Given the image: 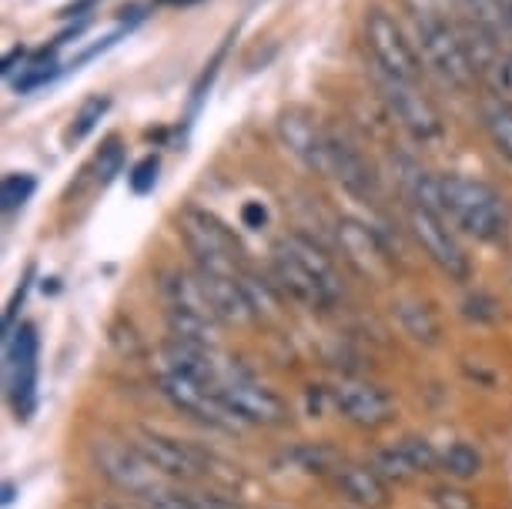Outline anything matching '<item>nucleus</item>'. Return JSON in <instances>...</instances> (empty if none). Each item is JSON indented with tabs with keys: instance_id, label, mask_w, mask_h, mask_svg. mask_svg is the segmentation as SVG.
<instances>
[{
	"instance_id": "cd10ccee",
	"label": "nucleus",
	"mask_w": 512,
	"mask_h": 509,
	"mask_svg": "<svg viewBox=\"0 0 512 509\" xmlns=\"http://www.w3.org/2000/svg\"><path fill=\"white\" fill-rule=\"evenodd\" d=\"M492 81H496L499 98L506 101V104H512V54H506L496 64V71H492Z\"/></svg>"
},
{
	"instance_id": "aec40b11",
	"label": "nucleus",
	"mask_w": 512,
	"mask_h": 509,
	"mask_svg": "<svg viewBox=\"0 0 512 509\" xmlns=\"http://www.w3.org/2000/svg\"><path fill=\"white\" fill-rule=\"evenodd\" d=\"M456 4L469 14V21L476 24L479 31H486L489 37H496V41L512 37L502 0H456Z\"/></svg>"
},
{
	"instance_id": "ddd939ff",
	"label": "nucleus",
	"mask_w": 512,
	"mask_h": 509,
	"mask_svg": "<svg viewBox=\"0 0 512 509\" xmlns=\"http://www.w3.org/2000/svg\"><path fill=\"white\" fill-rule=\"evenodd\" d=\"M278 134H282V144L292 155L302 161L305 168L318 171V175H328V134L312 111L305 108H288L278 118Z\"/></svg>"
},
{
	"instance_id": "5701e85b",
	"label": "nucleus",
	"mask_w": 512,
	"mask_h": 509,
	"mask_svg": "<svg viewBox=\"0 0 512 509\" xmlns=\"http://www.w3.org/2000/svg\"><path fill=\"white\" fill-rule=\"evenodd\" d=\"M121 168H124V144L118 138H111L98 151V158H94V181H98L101 188H108L111 181L121 175Z\"/></svg>"
},
{
	"instance_id": "f257e3e1",
	"label": "nucleus",
	"mask_w": 512,
	"mask_h": 509,
	"mask_svg": "<svg viewBox=\"0 0 512 509\" xmlns=\"http://www.w3.org/2000/svg\"><path fill=\"white\" fill-rule=\"evenodd\" d=\"M275 278L288 299L312 312H332L342 302L335 262L305 235H285L275 245Z\"/></svg>"
},
{
	"instance_id": "9d476101",
	"label": "nucleus",
	"mask_w": 512,
	"mask_h": 509,
	"mask_svg": "<svg viewBox=\"0 0 512 509\" xmlns=\"http://www.w3.org/2000/svg\"><path fill=\"white\" fill-rule=\"evenodd\" d=\"M375 84H379L382 101L389 104L395 121L412 134L419 144H439L442 141V118L425 94L415 88L412 81H399L375 67Z\"/></svg>"
},
{
	"instance_id": "393cba45",
	"label": "nucleus",
	"mask_w": 512,
	"mask_h": 509,
	"mask_svg": "<svg viewBox=\"0 0 512 509\" xmlns=\"http://www.w3.org/2000/svg\"><path fill=\"white\" fill-rule=\"evenodd\" d=\"M34 188H37L34 175H7L4 185H0V205H4V211L21 208L24 201H31Z\"/></svg>"
},
{
	"instance_id": "4be33fe9",
	"label": "nucleus",
	"mask_w": 512,
	"mask_h": 509,
	"mask_svg": "<svg viewBox=\"0 0 512 509\" xmlns=\"http://www.w3.org/2000/svg\"><path fill=\"white\" fill-rule=\"evenodd\" d=\"M111 108V101L108 98H88L81 104V111L74 114V124H71V131H67V141H84L88 134L98 128V121L108 114Z\"/></svg>"
},
{
	"instance_id": "72a5a7b5",
	"label": "nucleus",
	"mask_w": 512,
	"mask_h": 509,
	"mask_svg": "<svg viewBox=\"0 0 512 509\" xmlns=\"http://www.w3.org/2000/svg\"><path fill=\"white\" fill-rule=\"evenodd\" d=\"M168 4H175V7H188V4H198V0H168Z\"/></svg>"
},
{
	"instance_id": "a878e982",
	"label": "nucleus",
	"mask_w": 512,
	"mask_h": 509,
	"mask_svg": "<svg viewBox=\"0 0 512 509\" xmlns=\"http://www.w3.org/2000/svg\"><path fill=\"white\" fill-rule=\"evenodd\" d=\"M158 171H161V161L148 155V158H141L138 165L131 168V175H128V185L134 195H148V191L158 185Z\"/></svg>"
},
{
	"instance_id": "7c9ffc66",
	"label": "nucleus",
	"mask_w": 512,
	"mask_h": 509,
	"mask_svg": "<svg viewBox=\"0 0 512 509\" xmlns=\"http://www.w3.org/2000/svg\"><path fill=\"white\" fill-rule=\"evenodd\" d=\"M24 57H27V51H24V47H14V51L4 57V67H0V71H4V78H11V74L17 71V64H21Z\"/></svg>"
},
{
	"instance_id": "2eb2a0df",
	"label": "nucleus",
	"mask_w": 512,
	"mask_h": 509,
	"mask_svg": "<svg viewBox=\"0 0 512 509\" xmlns=\"http://www.w3.org/2000/svg\"><path fill=\"white\" fill-rule=\"evenodd\" d=\"M439 449L429 443V439L422 436H405L399 439L395 446L382 449L379 456H375V469L389 479V483H412V479L419 476H429L439 469Z\"/></svg>"
},
{
	"instance_id": "f704fd0d",
	"label": "nucleus",
	"mask_w": 512,
	"mask_h": 509,
	"mask_svg": "<svg viewBox=\"0 0 512 509\" xmlns=\"http://www.w3.org/2000/svg\"><path fill=\"white\" fill-rule=\"evenodd\" d=\"M436 4H442V0H436Z\"/></svg>"
},
{
	"instance_id": "b1692460",
	"label": "nucleus",
	"mask_w": 512,
	"mask_h": 509,
	"mask_svg": "<svg viewBox=\"0 0 512 509\" xmlns=\"http://www.w3.org/2000/svg\"><path fill=\"white\" fill-rule=\"evenodd\" d=\"M141 503H148L151 509H205L195 493H181V489L171 483H161L148 499H141Z\"/></svg>"
},
{
	"instance_id": "dca6fc26",
	"label": "nucleus",
	"mask_w": 512,
	"mask_h": 509,
	"mask_svg": "<svg viewBox=\"0 0 512 509\" xmlns=\"http://www.w3.org/2000/svg\"><path fill=\"white\" fill-rule=\"evenodd\" d=\"M338 242H342L345 258H349L362 275L379 278V282H385V278L392 275V265H395L392 252L369 225L355 222V218H342V222H338Z\"/></svg>"
},
{
	"instance_id": "7ed1b4c3",
	"label": "nucleus",
	"mask_w": 512,
	"mask_h": 509,
	"mask_svg": "<svg viewBox=\"0 0 512 509\" xmlns=\"http://www.w3.org/2000/svg\"><path fill=\"white\" fill-rule=\"evenodd\" d=\"M181 238H185L188 252L195 255L198 272L241 275L245 252L215 215H208L201 208H185L181 211Z\"/></svg>"
},
{
	"instance_id": "1a4fd4ad",
	"label": "nucleus",
	"mask_w": 512,
	"mask_h": 509,
	"mask_svg": "<svg viewBox=\"0 0 512 509\" xmlns=\"http://www.w3.org/2000/svg\"><path fill=\"white\" fill-rule=\"evenodd\" d=\"M409 228L415 242L422 245V252L429 255V262L439 268L442 275H449L452 282H469V255L462 252L459 238L452 235L446 215L425 205H409Z\"/></svg>"
},
{
	"instance_id": "6e6552de",
	"label": "nucleus",
	"mask_w": 512,
	"mask_h": 509,
	"mask_svg": "<svg viewBox=\"0 0 512 509\" xmlns=\"http://www.w3.org/2000/svg\"><path fill=\"white\" fill-rule=\"evenodd\" d=\"M94 466L98 473L108 479V483L118 489V493L131 496V499H148L154 489L168 479H161L151 469V463L144 459L134 443H118V439H98L91 449Z\"/></svg>"
},
{
	"instance_id": "c85d7f7f",
	"label": "nucleus",
	"mask_w": 512,
	"mask_h": 509,
	"mask_svg": "<svg viewBox=\"0 0 512 509\" xmlns=\"http://www.w3.org/2000/svg\"><path fill=\"white\" fill-rule=\"evenodd\" d=\"M432 499H436L442 509H472V499L466 493H459V489H449V486L436 489Z\"/></svg>"
},
{
	"instance_id": "20e7f679",
	"label": "nucleus",
	"mask_w": 512,
	"mask_h": 509,
	"mask_svg": "<svg viewBox=\"0 0 512 509\" xmlns=\"http://www.w3.org/2000/svg\"><path fill=\"white\" fill-rule=\"evenodd\" d=\"M415 31H419V47L425 54V64L436 71V78L442 84L456 91H469L476 84V64L466 51V41H462L459 31H452L446 21L432 14L415 17Z\"/></svg>"
},
{
	"instance_id": "a211bd4d",
	"label": "nucleus",
	"mask_w": 512,
	"mask_h": 509,
	"mask_svg": "<svg viewBox=\"0 0 512 509\" xmlns=\"http://www.w3.org/2000/svg\"><path fill=\"white\" fill-rule=\"evenodd\" d=\"M482 128H486L499 158H506L512 165V104H506L502 98L482 101Z\"/></svg>"
},
{
	"instance_id": "412c9836",
	"label": "nucleus",
	"mask_w": 512,
	"mask_h": 509,
	"mask_svg": "<svg viewBox=\"0 0 512 509\" xmlns=\"http://www.w3.org/2000/svg\"><path fill=\"white\" fill-rule=\"evenodd\" d=\"M399 319H402V329L412 335L415 342L422 345H436L439 342V319L429 305L422 302H402L399 305Z\"/></svg>"
},
{
	"instance_id": "6ab92c4d",
	"label": "nucleus",
	"mask_w": 512,
	"mask_h": 509,
	"mask_svg": "<svg viewBox=\"0 0 512 509\" xmlns=\"http://www.w3.org/2000/svg\"><path fill=\"white\" fill-rule=\"evenodd\" d=\"M482 469H486V459L472 443H449L442 449L439 456V473H446L449 479H456V483H469V479L482 476Z\"/></svg>"
},
{
	"instance_id": "bb28decb",
	"label": "nucleus",
	"mask_w": 512,
	"mask_h": 509,
	"mask_svg": "<svg viewBox=\"0 0 512 509\" xmlns=\"http://www.w3.org/2000/svg\"><path fill=\"white\" fill-rule=\"evenodd\" d=\"M51 78H54V64L47 61V54H41L34 64H27V67H24V74L14 81V88H17V94H27V91L41 88V84H47Z\"/></svg>"
},
{
	"instance_id": "4468645a",
	"label": "nucleus",
	"mask_w": 512,
	"mask_h": 509,
	"mask_svg": "<svg viewBox=\"0 0 512 509\" xmlns=\"http://www.w3.org/2000/svg\"><path fill=\"white\" fill-rule=\"evenodd\" d=\"M325 178H335L349 195L362 201H375L382 191L379 175H375V168L362 158V151L345 138H338V134H328V175Z\"/></svg>"
},
{
	"instance_id": "423d86ee",
	"label": "nucleus",
	"mask_w": 512,
	"mask_h": 509,
	"mask_svg": "<svg viewBox=\"0 0 512 509\" xmlns=\"http://www.w3.org/2000/svg\"><path fill=\"white\" fill-rule=\"evenodd\" d=\"M37 355L41 339L31 322H21L11 335H4V396L17 419H31L37 406Z\"/></svg>"
},
{
	"instance_id": "c756f323",
	"label": "nucleus",
	"mask_w": 512,
	"mask_h": 509,
	"mask_svg": "<svg viewBox=\"0 0 512 509\" xmlns=\"http://www.w3.org/2000/svg\"><path fill=\"white\" fill-rule=\"evenodd\" d=\"M241 222H245V228H265V222H268V211H265V205L262 201H248L245 208H241Z\"/></svg>"
},
{
	"instance_id": "0eeeda50",
	"label": "nucleus",
	"mask_w": 512,
	"mask_h": 509,
	"mask_svg": "<svg viewBox=\"0 0 512 509\" xmlns=\"http://www.w3.org/2000/svg\"><path fill=\"white\" fill-rule=\"evenodd\" d=\"M134 449L148 459L151 469L168 483H191L211 473V459L201 453L198 446L175 439L168 432H154V429H138L134 432Z\"/></svg>"
},
{
	"instance_id": "9b49d317",
	"label": "nucleus",
	"mask_w": 512,
	"mask_h": 509,
	"mask_svg": "<svg viewBox=\"0 0 512 509\" xmlns=\"http://www.w3.org/2000/svg\"><path fill=\"white\" fill-rule=\"evenodd\" d=\"M365 41H369V51L375 57V67L399 81H419V54L409 44V37L402 34V27L392 21L385 11H369L365 14Z\"/></svg>"
},
{
	"instance_id": "473e14b6",
	"label": "nucleus",
	"mask_w": 512,
	"mask_h": 509,
	"mask_svg": "<svg viewBox=\"0 0 512 509\" xmlns=\"http://www.w3.org/2000/svg\"><path fill=\"white\" fill-rule=\"evenodd\" d=\"M502 7H506V21H509V31H512V0H502Z\"/></svg>"
},
{
	"instance_id": "2f4dec72",
	"label": "nucleus",
	"mask_w": 512,
	"mask_h": 509,
	"mask_svg": "<svg viewBox=\"0 0 512 509\" xmlns=\"http://www.w3.org/2000/svg\"><path fill=\"white\" fill-rule=\"evenodd\" d=\"M14 503V483H7L4 486V506H11Z\"/></svg>"
},
{
	"instance_id": "f03ea898",
	"label": "nucleus",
	"mask_w": 512,
	"mask_h": 509,
	"mask_svg": "<svg viewBox=\"0 0 512 509\" xmlns=\"http://www.w3.org/2000/svg\"><path fill=\"white\" fill-rule=\"evenodd\" d=\"M439 208L452 228L476 242L499 245L512 232L509 201L496 188L479 178L466 175H442L439 178Z\"/></svg>"
},
{
	"instance_id": "f8f14e48",
	"label": "nucleus",
	"mask_w": 512,
	"mask_h": 509,
	"mask_svg": "<svg viewBox=\"0 0 512 509\" xmlns=\"http://www.w3.org/2000/svg\"><path fill=\"white\" fill-rule=\"evenodd\" d=\"M332 406L338 416L359 429H382L395 416V399L389 389L365 379H345L332 389Z\"/></svg>"
},
{
	"instance_id": "f3484780",
	"label": "nucleus",
	"mask_w": 512,
	"mask_h": 509,
	"mask_svg": "<svg viewBox=\"0 0 512 509\" xmlns=\"http://www.w3.org/2000/svg\"><path fill=\"white\" fill-rule=\"evenodd\" d=\"M335 493L352 509H385L392 503V486L372 463H342L332 473Z\"/></svg>"
},
{
	"instance_id": "39448f33",
	"label": "nucleus",
	"mask_w": 512,
	"mask_h": 509,
	"mask_svg": "<svg viewBox=\"0 0 512 509\" xmlns=\"http://www.w3.org/2000/svg\"><path fill=\"white\" fill-rule=\"evenodd\" d=\"M218 392H221V402L225 409L231 412V419L238 426H265V429H278L288 422V406L285 399L278 396L275 389L262 386L255 376L248 372H238V369H228L218 376Z\"/></svg>"
}]
</instances>
